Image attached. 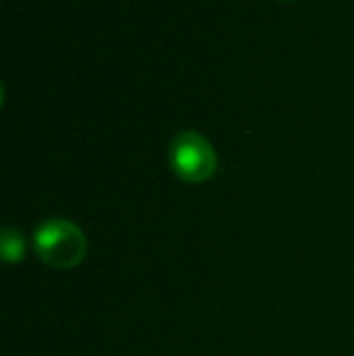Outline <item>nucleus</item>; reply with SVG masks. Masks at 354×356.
<instances>
[{
    "instance_id": "nucleus-1",
    "label": "nucleus",
    "mask_w": 354,
    "mask_h": 356,
    "mask_svg": "<svg viewBox=\"0 0 354 356\" xmlns=\"http://www.w3.org/2000/svg\"><path fill=\"white\" fill-rule=\"evenodd\" d=\"M34 250L39 259L54 269H73L86 259L88 238L66 218H49L34 230Z\"/></svg>"
},
{
    "instance_id": "nucleus-2",
    "label": "nucleus",
    "mask_w": 354,
    "mask_h": 356,
    "mask_svg": "<svg viewBox=\"0 0 354 356\" xmlns=\"http://www.w3.org/2000/svg\"><path fill=\"white\" fill-rule=\"evenodd\" d=\"M172 172L184 182H207L216 172V150L197 131H179L168 150Z\"/></svg>"
},
{
    "instance_id": "nucleus-3",
    "label": "nucleus",
    "mask_w": 354,
    "mask_h": 356,
    "mask_svg": "<svg viewBox=\"0 0 354 356\" xmlns=\"http://www.w3.org/2000/svg\"><path fill=\"white\" fill-rule=\"evenodd\" d=\"M0 250H3V259L8 264H17L24 259V238L19 230L5 228L3 238H0Z\"/></svg>"
}]
</instances>
